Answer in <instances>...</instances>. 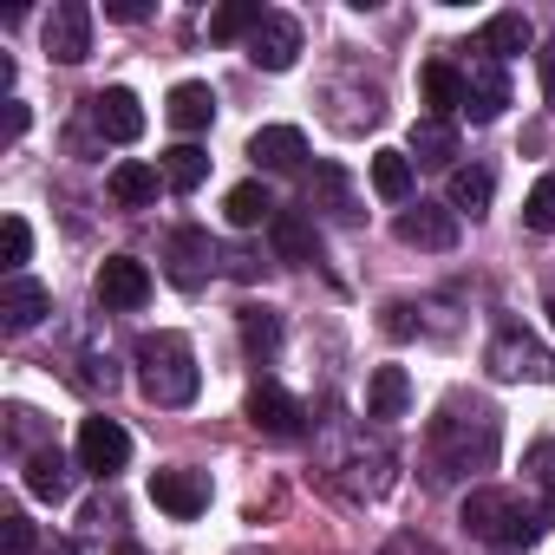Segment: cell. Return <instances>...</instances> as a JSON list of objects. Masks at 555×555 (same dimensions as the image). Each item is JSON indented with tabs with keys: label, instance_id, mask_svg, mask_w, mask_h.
Listing matches in <instances>:
<instances>
[{
	"label": "cell",
	"instance_id": "cell-1",
	"mask_svg": "<svg viewBox=\"0 0 555 555\" xmlns=\"http://www.w3.org/2000/svg\"><path fill=\"white\" fill-rule=\"evenodd\" d=\"M431 457H438V477H470V470H490L496 464V412L490 405H464L451 399L438 418H431Z\"/></svg>",
	"mask_w": 555,
	"mask_h": 555
},
{
	"label": "cell",
	"instance_id": "cell-2",
	"mask_svg": "<svg viewBox=\"0 0 555 555\" xmlns=\"http://www.w3.org/2000/svg\"><path fill=\"white\" fill-rule=\"evenodd\" d=\"M138 392L151 399V405H190L196 399V386H203V373H196V347L183 340V334H144L138 340Z\"/></svg>",
	"mask_w": 555,
	"mask_h": 555
},
{
	"label": "cell",
	"instance_id": "cell-3",
	"mask_svg": "<svg viewBox=\"0 0 555 555\" xmlns=\"http://www.w3.org/2000/svg\"><path fill=\"white\" fill-rule=\"evenodd\" d=\"M464 529H470L477 542L503 548V555H522V548L542 542L548 522H542L516 490H470V496H464Z\"/></svg>",
	"mask_w": 555,
	"mask_h": 555
},
{
	"label": "cell",
	"instance_id": "cell-4",
	"mask_svg": "<svg viewBox=\"0 0 555 555\" xmlns=\"http://www.w3.org/2000/svg\"><path fill=\"white\" fill-rule=\"evenodd\" d=\"M131 464V431L118 418H86L79 425V470L92 477H118Z\"/></svg>",
	"mask_w": 555,
	"mask_h": 555
},
{
	"label": "cell",
	"instance_id": "cell-5",
	"mask_svg": "<svg viewBox=\"0 0 555 555\" xmlns=\"http://www.w3.org/2000/svg\"><path fill=\"white\" fill-rule=\"evenodd\" d=\"M47 53L60 66L92 60V8H86V0H60V8L47 14Z\"/></svg>",
	"mask_w": 555,
	"mask_h": 555
},
{
	"label": "cell",
	"instance_id": "cell-6",
	"mask_svg": "<svg viewBox=\"0 0 555 555\" xmlns=\"http://www.w3.org/2000/svg\"><path fill=\"white\" fill-rule=\"evenodd\" d=\"M248 425L268 431V438H301V431H308V412H301L295 392H282L274 379H261V386L248 392Z\"/></svg>",
	"mask_w": 555,
	"mask_h": 555
},
{
	"label": "cell",
	"instance_id": "cell-7",
	"mask_svg": "<svg viewBox=\"0 0 555 555\" xmlns=\"http://www.w3.org/2000/svg\"><path fill=\"white\" fill-rule=\"evenodd\" d=\"M399 242L405 248H431V255L457 248V209L451 203H412V209H399Z\"/></svg>",
	"mask_w": 555,
	"mask_h": 555
},
{
	"label": "cell",
	"instance_id": "cell-8",
	"mask_svg": "<svg viewBox=\"0 0 555 555\" xmlns=\"http://www.w3.org/2000/svg\"><path fill=\"white\" fill-rule=\"evenodd\" d=\"M99 301L118 308V314H138V308L151 301V268H144L138 255H112V261L99 268Z\"/></svg>",
	"mask_w": 555,
	"mask_h": 555
},
{
	"label": "cell",
	"instance_id": "cell-9",
	"mask_svg": "<svg viewBox=\"0 0 555 555\" xmlns=\"http://www.w3.org/2000/svg\"><path fill=\"white\" fill-rule=\"evenodd\" d=\"M92 131L112 138V144H138V138H144V105H138V92H131V86H105V92L92 99Z\"/></svg>",
	"mask_w": 555,
	"mask_h": 555
},
{
	"label": "cell",
	"instance_id": "cell-10",
	"mask_svg": "<svg viewBox=\"0 0 555 555\" xmlns=\"http://www.w3.org/2000/svg\"><path fill=\"white\" fill-rule=\"evenodd\" d=\"M151 503L164 509V516H177V522H190V516H203L209 509V483L196 477V470H151Z\"/></svg>",
	"mask_w": 555,
	"mask_h": 555
},
{
	"label": "cell",
	"instance_id": "cell-11",
	"mask_svg": "<svg viewBox=\"0 0 555 555\" xmlns=\"http://www.w3.org/2000/svg\"><path fill=\"white\" fill-rule=\"evenodd\" d=\"M248 60H255L261 73H288V66L301 60V21L268 14V21L255 27V40H248Z\"/></svg>",
	"mask_w": 555,
	"mask_h": 555
},
{
	"label": "cell",
	"instance_id": "cell-12",
	"mask_svg": "<svg viewBox=\"0 0 555 555\" xmlns=\"http://www.w3.org/2000/svg\"><path fill=\"white\" fill-rule=\"evenodd\" d=\"M503 105H509V79H503V66H496V60H477V66L464 73V118H470V125H496Z\"/></svg>",
	"mask_w": 555,
	"mask_h": 555
},
{
	"label": "cell",
	"instance_id": "cell-13",
	"mask_svg": "<svg viewBox=\"0 0 555 555\" xmlns=\"http://www.w3.org/2000/svg\"><path fill=\"white\" fill-rule=\"evenodd\" d=\"M164 261H170V282H177V288H203V282H209V261H216L209 229H177L170 248H164Z\"/></svg>",
	"mask_w": 555,
	"mask_h": 555
},
{
	"label": "cell",
	"instance_id": "cell-14",
	"mask_svg": "<svg viewBox=\"0 0 555 555\" xmlns=\"http://www.w3.org/2000/svg\"><path fill=\"white\" fill-rule=\"evenodd\" d=\"M47 308H53V295L40 282H27V274H14V282L0 288V327L8 334H34L47 321Z\"/></svg>",
	"mask_w": 555,
	"mask_h": 555
},
{
	"label": "cell",
	"instance_id": "cell-15",
	"mask_svg": "<svg viewBox=\"0 0 555 555\" xmlns=\"http://www.w3.org/2000/svg\"><path fill=\"white\" fill-rule=\"evenodd\" d=\"M490 373H496V379H522V373H555V360H548L522 327H503L496 347H490Z\"/></svg>",
	"mask_w": 555,
	"mask_h": 555
},
{
	"label": "cell",
	"instance_id": "cell-16",
	"mask_svg": "<svg viewBox=\"0 0 555 555\" xmlns=\"http://www.w3.org/2000/svg\"><path fill=\"white\" fill-rule=\"evenodd\" d=\"M27 490H34L40 503H66V496H73V457H66L60 444L27 451Z\"/></svg>",
	"mask_w": 555,
	"mask_h": 555
},
{
	"label": "cell",
	"instance_id": "cell-17",
	"mask_svg": "<svg viewBox=\"0 0 555 555\" xmlns=\"http://www.w3.org/2000/svg\"><path fill=\"white\" fill-rule=\"evenodd\" d=\"M248 157H255L261 170H301V157H308V138H301L295 125H261V131L248 138Z\"/></svg>",
	"mask_w": 555,
	"mask_h": 555
},
{
	"label": "cell",
	"instance_id": "cell-18",
	"mask_svg": "<svg viewBox=\"0 0 555 555\" xmlns=\"http://www.w3.org/2000/svg\"><path fill=\"white\" fill-rule=\"evenodd\" d=\"M164 118H170L183 138H196V131H209V118H216V92H209L203 79H183V86H170Z\"/></svg>",
	"mask_w": 555,
	"mask_h": 555
},
{
	"label": "cell",
	"instance_id": "cell-19",
	"mask_svg": "<svg viewBox=\"0 0 555 555\" xmlns=\"http://www.w3.org/2000/svg\"><path fill=\"white\" fill-rule=\"evenodd\" d=\"M157 183H164V170L144 164V157H125V164L105 177V190H112L118 209H151V203H157Z\"/></svg>",
	"mask_w": 555,
	"mask_h": 555
},
{
	"label": "cell",
	"instance_id": "cell-20",
	"mask_svg": "<svg viewBox=\"0 0 555 555\" xmlns=\"http://www.w3.org/2000/svg\"><path fill=\"white\" fill-rule=\"evenodd\" d=\"M268 242H274V255H282L288 268H308L314 255H321V235H314V222L308 216H295V209H282L268 222Z\"/></svg>",
	"mask_w": 555,
	"mask_h": 555
},
{
	"label": "cell",
	"instance_id": "cell-21",
	"mask_svg": "<svg viewBox=\"0 0 555 555\" xmlns=\"http://www.w3.org/2000/svg\"><path fill=\"white\" fill-rule=\"evenodd\" d=\"M418 92H425L431 118H444V125L464 112V73H457V66H444V60H431V66L418 73Z\"/></svg>",
	"mask_w": 555,
	"mask_h": 555
},
{
	"label": "cell",
	"instance_id": "cell-22",
	"mask_svg": "<svg viewBox=\"0 0 555 555\" xmlns=\"http://www.w3.org/2000/svg\"><path fill=\"white\" fill-rule=\"evenodd\" d=\"M405 405H412V379H405V366H373V386H366V418H405Z\"/></svg>",
	"mask_w": 555,
	"mask_h": 555
},
{
	"label": "cell",
	"instance_id": "cell-23",
	"mask_svg": "<svg viewBox=\"0 0 555 555\" xmlns=\"http://www.w3.org/2000/svg\"><path fill=\"white\" fill-rule=\"evenodd\" d=\"M529 47H535V27H529L522 14H496V21L477 34V53H483V60H496V66H503L509 53H529Z\"/></svg>",
	"mask_w": 555,
	"mask_h": 555
},
{
	"label": "cell",
	"instance_id": "cell-24",
	"mask_svg": "<svg viewBox=\"0 0 555 555\" xmlns=\"http://www.w3.org/2000/svg\"><path fill=\"white\" fill-rule=\"evenodd\" d=\"M222 216H229L235 229H261V222H274L282 209H274V196H268L261 183H235V190L222 196Z\"/></svg>",
	"mask_w": 555,
	"mask_h": 555
},
{
	"label": "cell",
	"instance_id": "cell-25",
	"mask_svg": "<svg viewBox=\"0 0 555 555\" xmlns=\"http://www.w3.org/2000/svg\"><path fill=\"white\" fill-rule=\"evenodd\" d=\"M235 327H242V347H248L255 360H274V353H282V314H274V308H242Z\"/></svg>",
	"mask_w": 555,
	"mask_h": 555
},
{
	"label": "cell",
	"instance_id": "cell-26",
	"mask_svg": "<svg viewBox=\"0 0 555 555\" xmlns=\"http://www.w3.org/2000/svg\"><path fill=\"white\" fill-rule=\"evenodd\" d=\"M157 170H164V183H170V190H183V196H190V190H203V183H209V151H196V144H170Z\"/></svg>",
	"mask_w": 555,
	"mask_h": 555
},
{
	"label": "cell",
	"instance_id": "cell-27",
	"mask_svg": "<svg viewBox=\"0 0 555 555\" xmlns=\"http://www.w3.org/2000/svg\"><path fill=\"white\" fill-rule=\"evenodd\" d=\"M268 21V8H261V0H229V8H216L209 14V40H255V27Z\"/></svg>",
	"mask_w": 555,
	"mask_h": 555
},
{
	"label": "cell",
	"instance_id": "cell-28",
	"mask_svg": "<svg viewBox=\"0 0 555 555\" xmlns=\"http://www.w3.org/2000/svg\"><path fill=\"white\" fill-rule=\"evenodd\" d=\"M373 190L386 203H412V157L405 151H373Z\"/></svg>",
	"mask_w": 555,
	"mask_h": 555
},
{
	"label": "cell",
	"instance_id": "cell-29",
	"mask_svg": "<svg viewBox=\"0 0 555 555\" xmlns=\"http://www.w3.org/2000/svg\"><path fill=\"white\" fill-rule=\"evenodd\" d=\"M490 196H496V177H490L483 164H464V170H451V209H470V216H483V209H490Z\"/></svg>",
	"mask_w": 555,
	"mask_h": 555
},
{
	"label": "cell",
	"instance_id": "cell-30",
	"mask_svg": "<svg viewBox=\"0 0 555 555\" xmlns=\"http://www.w3.org/2000/svg\"><path fill=\"white\" fill-rule=\"evenodd\" d=\"M412 157H418V164H451V157H457V131H451L444 118H418V125H412Z\"/></svg>",
	"mask_w": 555,
	"mask_h": 555
},
{
	"label": "cell",
	"instance_id": "cell-31",
	"mask_svg": "<svg viewBox=\"0 0 555 555\" xmlns=\"http://www.w3.org/2000/svg\"><path fill=\"white\" fill-rule=\"evenodd\" d=\"M308 203H327V209H334V216H347V222L360 216V209H353V190H347V177H340L334 164H321V170L308 177Z\"/></svg>",
	"mask_w": 555,
	"mask_h": 555
},
{
	"label": "cell",
	"instance_id": "cell-32",
	"mask_svg": "<svg viewBox=\"0 0 555 555\" xmlns=\"http://www.w3.org/2000/svg\"><path fill=\"white\" fill-rule=\"evenodd\" d=\"M27 255H34V229H27V216H8L0 222V268H8V282L21 274Z\"/></svg>",
	"mask_w": 555,
	"mask_h": 555
},
{
	"label": "cell",
	"instance_id": "cell-33",
	"mask_svg": "<svg viewBox=\"0 0 555 555\" xmlns=\"http://www.w3.org/2000/svg\"><path fill=\"white\" fill-rule=\"evenodd\" d=\"M0 555H40V535L27 522V509H8L0 516Z\"/></svg>",
	"mask_w": 555,
	"mask_h": 555
},
{
	"label": "cell",
	"instance_id": "cell-34",
	"mask_svg": "<svg viewBox=\"0 0 555 555\" xmlns=\"http://www.w3.org/2000/svg\"><path fill=\"white\" fill-rule=\"evenodd\" d=\"M522 222H529V229H555V177H542V183L529 190V203H522Z\"/></svg>",
	"mask_w": 555,
	"mask_h": 555
},
{
	"label": "cell",
	"instance_id": "cell-35",
	"mask_svg": "<svg viewBox=\"0 0 555 555\" xmlns=\"http://www.w3.org/2000/svg\"><path fill=\"white\" fill-rule=\"evenodd\" d=\"M151 14V0H105V21H125V27H138Z\"/></svg>",
	"mask_w": 555,
	"mask_h": 555
},
{
	"label": "cell",
	"instance_id": "cell-36",
	"mask_svg": "<svg viewBox=\"0 0 555 555\" xmlns=\"http://www.w3.org/2000/svg\"><path fill=\"white\" fill-rule=\"evenodd\" d=\"M386 555H438V548H431L425 535H392V542H386Z\"/></svg>",
	"mask_w": 555,
	"mask_h": 555
},
{
	"label": "cell",
	"instance_id": "cell-37",
	"mask_svg": "<svg viewBox=\"0 0 555 555\" xmlns=\"http://www.w3.org/2000/svg\"><path fill=\"white\" fill-rule=\"evenodd\" d=\"M535 60H542V99H548V105H555V40H548V47H542V53H535Z\"/></svg>",
	"mask_w": 555,
	"mask_h": 555
},
{
	"label": "cell",
	"instance_id": "cell-38",
	"mask_svg": "<svg viewBox=\"0 0 555 555\" xmlns=\"http://www.w3.org/2000/svg\"><path fill=\"white\" fill-rule=\"evenodd\" d=\"M21 131H27V105H21V99H8V144H14Z\"/></svg>",
	"mask_w": 555,
	"mask_h": 555
},
{
	"label": "cell",
	"instance_id": "cell-39",
	"mask_svg": "<svg viewBox=\"0 0 555 555\" xmlns=\"http://www.w3.org/2000/svg\"><path fill=\"white\" fill-rule=\"evenodd\" d=\"M386 334H392V340H405V334H412V321H405V308H399V301L386 308Z\"/></svg>",
	"mask_w": 555,
	"mask_h": 555
},
{
	"label": "cell",
	"instance_id": "cell-40",
	"mask_svg": "<svg viewBox=\"0 0 555 555\" xmlns=\"http://www.w3.org/2000/svg\"><path fill=\"white\" fill-rule=\"evenodd\" d=\"M542 516H548V529H555V483H548V496H542Z\"/></svg>",
	"mask_w": 555,
	"mask_h": 555
},
{
	"label": "cell",
	"instance_id": "cell-41",
	"mask_svg": "<svg viewBox=\"0 0 555 555\" xmlns=\"http://www.w3.org/2000/svg\"><path fill=\"white\" fill-rule=\"evenodd\" d=\"M40 555H79V548H73V542H47Z\"/></svg>",
	"mask_w": 555,
	"mask_h": 555
},
{
	"label": "cell",
	"instance_id": "cell-42",
	"mask_svg": "<svg viewBox=\"0 0 555 555\" xmlns=\"http://www.w3.org/2000/svg\"><path fill=\"white\" fill-rule=\"evenodd\" d=\"M118 555H144V548H138V542H125V548H118Z\"/></svg>",
	"mask_w": 555,
	"mask_h": 555
}]
</instances>
